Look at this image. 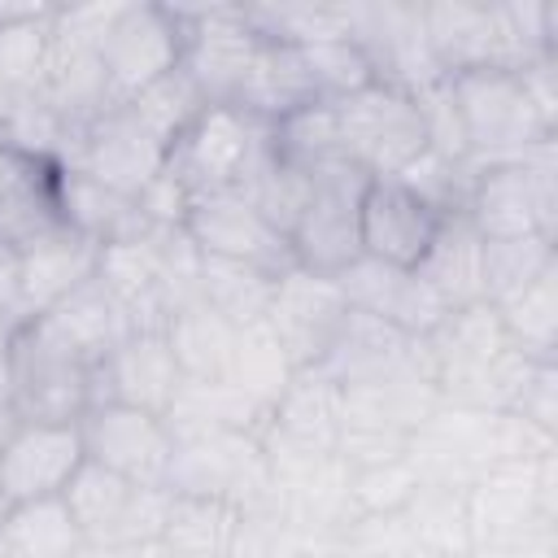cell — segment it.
I'll return each instance as SVG.
<instances>
[{
	"label": "cell",
	"instance_id": "6da1fadb",
	"mask_svg": "<svg viewBox=\"0 0 558 558\" xmlns=\"http://www.w3.org/2000/svg\"><path fill=\"white\" fill-rule=\"evenodd\" d=\"M449 96L466 135V166L519 161L532 148L554 144V118L532 100L519 70L449 74Z\"/></svg>",
	"mask_w": 558,
	"mask_h": 558
},
{
	"label": "cell",
	"instance_id": "7a4b0ae2",
	"mask_svg": "<svg viewBox=\"0 0 558 558\" xmlns=\"http://www.w3.org/2000/svg\"><path fill=\"white\" fill-rule=\"evenodd\" d=\"M4 371L13 388L17 423H78L92 405L96 366L83 362L48 318H26L13 327L4 349Z\"/></svg>",
	"mask_w": 558,
	"mask_h": 558
},
{
	"label": "cell",
	"instance_id": "3957f363",
	"mask_svg": "<svg viewBox=\"0 0 558 558\" xmlns=\"http://www.w3.org/2000/svg\"><path fill=\"white\" fill-rule=\"evenodd\" d=\"M340 157L357 166L366 179H397L410 161L427 153V131L414 96L397 83H366L340 100H331Z\"/></svg>",
	"mask_w": 558,
	"mask_h": 558
},
{
	"label": "cell",
	"instance_id": "277c9868",
	"mask_svg": "<svg viewBox=\"0 0 558 558\" xmlns=\"http://www.w3.org/2000/svg\"><path fill=\"white\" fill-rule=\"evenodd\" d=\"M266 157H270V122L235 105H209L174 140L166 166L192 196H205V192H240Z\"/></svg>",
	"mask_w": 558,
	"mask_h": 558
},
{
	"label": "cell",
	"instance_id": "5b68a950",
	"mask_svg": "<svg viewBox=\"0 0 558 558\" xmlns=\"http://www.w3.org/2000/svg\"><path fill=\"white\" fill-rule=\"evenodd\" d=\"M462 214L484 240H554V144H541L519 161L471 166Z\"/></svg>",
	"mask_w": 558,
	"mask_h": 558
},
{
	"label": "cell",
	"instance_id": "8992f818",
	"mask_svg": "<svg viewBox=\"0 0 558 558\" xmlns=\"http://www.w3.org/2000/svg\"><path fill=\"white\" fill-rule=\"evenodd\" d=\"M61 501L70 506L87 549L109 554V549L161 536L166 510H170V488L131 484L96 462H83L78 475L70 480V488L61 493Z\"/></svg>",
	"mask_w": 558,
	"mask_h": 558
},
{
	"label": "cell",
	"instance_id": "52a82bcc",
	"mask_svg": "<svg viewBox=\"0 0 558 558\" xmlns=\"http://www.w3.org/2000/svg\"><path fill=\"white\" fill-rule=\"evenodd\" d=\"M366 174L349 161H327L310 170V201L288 235L292 262L314 275H340L362 257L357 244V209H362Z\"/></svg>",
	"mask_w": 558,
	"mask_h": 558
},
{
	"label": "cell",
	"instance_id": "ba28073f",
	"mask_svg": "<svg viewBox=\"0 0 558 558\" xmlns=\"http://www.w3.org/2000/svg\"><path fill=\"white\" fill-rule=\"evenodd\" d=\"M109 100L126 105L135 92L179 70L183 61V17L174 4H118L105 35L96 39Z\"/></svg>",
	"mask_w": 558,
	"mask_h": 558
},
{
	"label": "cell",
	"instance_id": "9c48e42d",
	"mask_svg": "<svg viewBox=\"0 0 558 558\" xmlns=\"http://www.w3.org/2000/svg\"><path fill=\"white\" fill-rule=\"evenodd\" d=\"M78 436H83L87 462H96V466H105L131 484L170 488L174 427L166 414L135 410L122 401H96L83 410Z\"/></svg>",
	"mask_w": 558,
	"mask_h": 558
},
{
	"label": "cell",
	"instance_id": "30bf717a",
	"mask_svg": "<svg viewBox=\"0 0 558 558\" xmlns=\"http://www.w3.org/2000/svg\"><path fill=\"white\" fill-rule=\"evenodd\" d=\"M174 9L183 17L179 65L187 70V78L201 87L209 105H235L262 48V35L253 31L248 13L231 4H196V9L174 4Z\"/></svg>",
	"mask_w": 558,
	"mask_h": 558
},
{
	"label": "cell",
	"instance_id": "8fae6325",
	"mask_svg": "<svg viewBox=\"0 0 558 558\" xmlns=\"http://www.w3.org/2000/svg\"><path fill=\"white\" fill-rule=\"evenodd\" d=\"M61 166L135 201L166 170V148L135 122L126 105H109L92 122L70 131Z\"/></svg>",
	"mask_w": 558,
	"mask_h": 558
},
{
	"label": "cell",
	"instance_id": "7c38bea8",
	"mask_svg": "<svg viewBox=\"0 0 558 558\" xmlns=\"http://www.w3.org/2000/svg\"><path fill=\"white\" fill-rule=\"evenodd\" d=\"M344 314H349V301H344L336 275H314L305 266H288L275 275L266 327L275 331L292 371H314L323 362Z\"/></svg>",
	"mask_w": 558,
	"mask_h": 558
},
{
	"label": "cell",
	"instance_id": "4fadbf2b",
	"mask_svg": "<svg viewBox=\"0 0 558 558\" xmlns=\"http://www.w3.org/2000/svg\"><path fill=\"white\" fill-rule=\"evenodd\" d=\"M187 240L205 253V257H222V262H244L257 270H288L292 262V244L279 227H270L257 205L244 192H205L192 196L187 218H183Z\"/></svg>",
	"mask_w": 558,
	"mask_h": 558
},
{
	"label": "cell",
	"instance_id": "5bb4252c",
	"mask_svg": "<svg viewBox=\"0 0 558 558\" xmlns=\"http://www.w3.org/2000/svg\"><path fill=\"white\" fill-rule=\"evenodd\" d=\"M83 462L78 423H17L0 440V506L61 497Z\"/></svg>",
	"mask_w": 558,
	"mask_h": 558
},
{
	"label": "cell",
	"instance_id": "9a60e30c",
	"mask_svg": "<svg viewBox=\"0 0 558 558\" xmlns=\"http://www.w3.org/2000/svg\"><path fill=\"white\" fill-rule=\"evenodd\" d=\"M445 214L410 192L401 179H366L362 209H357V244L362 257L414 270L432 248Z\"/></svg>",
	"mask_w": 558,
	"mask_h": 558
},
{
	"label": "cell",
	"instance_id": "2e32d148",
	"mask_svg": "<svg viewBox=\"0 0 558 558\" xmlns=\"http://www.w3.org/2000/svg\"><path fill=\"white\" fill-rule=\"evenodd\" d=\"M349 310H362L371 318H384L392 323L397 331L423 340L432 336L453 310L418 279V270H405V266H388V262H375V257H357L349 262L340 275H336Z\"/></svg>",
	"mask_w": 558,
	"mask_h": 558
},
{
	"label": "cell",
	"instance_id": "e0dca14e",
	"mask_svg": "<svg viewBox=\"0 0 558 558\" xmlns=\"http://www.w3.org/2000/svg\"><path fill=\"white\" fill-rule=\"evenodd\" d=\"M179 388H183V371L174 362V349L166 340V331H131L100 366H96V379H92V405L96 401H122V405H135V410H153V414H166L174 410L179 401Z\"/></svg>",
	"mask_w": 558,
	"mask_h": 558
},
{
	"label": "cell",
	"instance_id": "ac0fdd59",
	"mask_svg": "<svg viewBox=\"0 0 558 558\" xmlns=\"http://www.w3.org/2000/svg\"><path fill=\"white\" fill-rule=\"evenodd\" d=\"M414 366H423V340L397 331L384 318L349 310L340 331H336V340H331V349L314 366V375L344 392V388H357V384L392 379V375L414 371Z\"/></svg>",
	"mask_w": 558,
	"mask_h": 558
},
{
	"label": "cell",
	"instance_id": "d6986e66",
	"mask_svg": "<svg viewBox=\"0 0 558 558\" xmlns=\"http://www.w3.org/2000/svg\"><path fill=\"white\" fill-rule=\"evenodd\" d=\"M22 266V314H48L57 301H65L74 288H83L100 266V244L78 235L74 227H52L39 240L17 248Z\"/></svg>",
	"mask_w": 558,
	"mask_h": 558
},
{
	"label": "cell",
	"instance_id": "ffe728a7",
	"mask_svg": "<svg viewBox=\"0 0 558 558\" xmlns=\"http://www.w3.org/2000/svg\"><path fill=\"white\" fill-rule=\"evenodd\" d=\"M52 227H61L57 166L0 140V240L22 248Z\"/></svg>",
	"mask_w": 558,
	"mask_h": 558
},
{
	"label": "cell",
	"instance_id": "44dd1931",
	"mask_svg": "<svg viewBox=\"0 0 558 558\" xmlns=\"http://www.w3.org/2000/svg\"><path fill=\"white\" fill-rule=\"evenodd\" d=\"M35 318H48V327L92 366H100L135 331L126 305L105 288L100 275H92L83 288H74L65 301H57L48 314H35Z\"/></svg>",
	"mask_w": 558,
	"mask_h": 558
},
{
	"label": "cell",
	"instance_id": "7402d4cb",
	"mask_svg": "<svg viewBox=\"0 0 558 558\" xmlns=\"http://www.w3.org/2000/svg\"><path fill=\"white\" fill-rule=\"evenodd\" d=\"M57 209H61L65 227H74L78 235H87L100 248L140 240L148 231L140 205L131 196H122L78 170H65V166H57Z\"/></svg>",
	"mask_w": 558,
	"mask_h": 558
},
{
	"label": "cell",
	"instance_id": "603a6c76",
	"mask_svg": "<svg viewBox=\"0 0 558 558\" xmlns=\"http://www.w3.org/2000/svg\"><path fill=\"white\" fill-rule=\"evenodd\" d=\"M480 266H484V235L466 222V214H445L432 248L423 253L414 270L449 310H466L484 301Z\"/></svg>",
	"mask_w": 558,
	"mask_h": 558
},
{
	"label": "cell",
	"instance_id": "cb8c5ba5",
	"mask_svg": "<svg viewBox=\"0 0 558 558\" xmlns=\"http://www.w3.org/2000/svg\"><path fill=\"white\" fill-rule=\"evenodd\" d=\"M170 349H174V362L183 371V379H196V384H209V379H231V357H235V336L240 327H231L218 310H209L201 296L179 305L170 314V323L161 327Z\"/></svg>",
	"mask_w": 558,
	"mask_h": 558
},
{
	"label": "cell",
	"instance_id": "d4e9b609",
	"mask_svg": "<svg viewBox=\"0 0 558 558\" xmlns=\"http://www.w3.org/2000/svg\"><path fill=\"white\" fill-rule=\"evenodd\" d=\"M4 558H87V541L61 497L0 510Z\"/></svg>",
	"mask_w": 558,
	"mask_h": 558
},
{
	"label": "cell",
	"instance_id": "484cf974",
	"mask_svg": "<svg viewBox=\"0 0 558 558\" xmlns=\"http://www.w3.org/2000/svg\"><path fill=\"white\" fill-rule=\"evenodd\" d=\"M240 527V506L196 493H170L161 545L170 558H231Z\"/></svg>",
	"mask_w": 558,
	"mask_h": 558
},
{
	"label": "cell",
	"instance_id": "4316f807",
	"mask_svg": "<svg viewBox=\"0 0 558 558\" xmlns=\"http://www.w3.org/2000/svg\"><path fill=\"white\" fill-rule=\"evenodd\" d=\"M270 292H275V275L270 270H257V266H244V262H222V257H205L201 253L196 296L209 310H218L231 327L266 323Z\"/></svg>",
	"mask_w": 558,
	"mask_h": 558
},
{
	"label": "cell",
	"instance_id": "83f0119b",
	"mask_svg": "<svg viewBox=\"0 0 558 558\" xmlns=\"http://www.w3.org/2000/svg\"><path fill=\"white\" fill-rule=\"evenodd\" d=\"M126 109L135 113V122L170 153L174 148V140L209 109V100L201 96V87L187 78V70L179 65V70H170V74H161L157 83H148L144 92H135L131 100H126Z\"/></svg>",
	"mask_w": 558,
	"mask_h": 558
},
{
	"label": "cell",
	"instance_id": "f1b7e54d",
	"mask_svg": "<svg viewBox=\"0 0 558 558\" xmlns=\"http://www.w3.org/2000/svg\"><path fill=\"white\" fill-rule=\"evenodd\" d=\"M506 336L514 340V349H523L527 357L545 362L554 357V336H558V262L532 279L519 296H510L506 305H493Z\"/></svg>",
	"mask_w": 558,
	"mask_h": 558
},
{
	"label": "cell",
	"instance_id": "f546056e",
	"mask_svg": "<svg viewBox=\"0 0 558 558\" xmlns=\"http://www.w3.org/2000/svg\"><path fill=\"white\" fill-rule=\"evenodd\" d=\"M554 240L549 235H519V240H484V305H506L519 296L532 279H541L554 266Z\"/></svg>",
	"mask_w": 558,
	"mask_h": 558
},
{
	"label": "cell",
	"instance_id": "4dcf8cb0",
	"mask_svg": "<svg viewBox=\"0 0 558 558\" xmlns=\"http://www.w3.org/2000/svg\"><path fill=\"white\" fill-rule=\"evenodd\" d=\"M292 362L288 353L279 349L275 331L266 323H253V327H240L235 336V357H231V384L244 388L253 401H262L266 410L283 397V388L292 384Z\"/></svg>",
	"mask_w": 558,
	"mask_h": 558
},
{
	"label": "cell",
	"instance_id": "1f68e13d",
	"mask_svg": "<svg viewBox=\"0 0 558 558\" xmlns=\"http://www.w3.org/2000/svg\"><path fill=\"white\" fill-rule=\"evenodd\" d=\"M270 148H275V157H283V161H292L301 170H318L327 161H344L331 100H314V105H301L288 118H279L270 126Z\"/></svg>",
	"mask_w": 558,
	"mask_h": 558
},
{
	"label": "cell",
	"instance_id": "d6a6232c",
	"mask_svg": "<svg viewBox=\"0 0 558 558\" xmlns=\"http://www.w3.org/2000/svg\"><path fill=\"white\" fill-rule=\"evenodd\" d=\"M240 192L257 205V214L270 227H279L283 235H292V227H296V218H301V209L310 201V170L275 157V148H270V157L257 166V174Z\"/></svg>",
	"mask_w": 558,
	"mask_h": 558
},
{
	"label": "cell",
	"instance_id": "836d02e7",
	"mask_svg": "<svg viewBox=\"0 0 558 558\" xmlns=\"http://www.w3.org/2000/svg\"><path fill=\"white\" fill-rule=\"evenodd\" d=\"M301 52H305L318 100H340V96L375 83V65L366 61V52L353 39H327V44H310Z\"/></svg>",
	"mask_w": 558,
	"mask_h": 558
},
{
	"label": "cell",
	"instance_id": "e575fe53",
	"mask_svg": "<svg viewBox=\"0 0 558 558\" xmlns=\"http://www.w3.org/2000/svg\"><path fill=\"white\" fill-rule=\"evenodd\" d=\"M0 318H9L13 327L26 323L22 314V266H17V248L0 240Z\"/></svg>",
	"mask_w": 558,
	"mask_h": 558
},
{
	"label": "cell",
	"instance_id": "d590c367",
	"mask_svg": "<svg viewBox=\"0 0 558 558\" xmlns=\"http://www.w3.org/2000/svg\"><path fill=\"white\" fill-rule=\"evenodd\" d=\"M105 558H170V549L161 545V536H153V541H135V545H122V549H109Z\"/></svg>",
	"mask_w": 558,
	"mask_h": 558
},
{
	"label": "cell",
	"instance_id": "8d00e7d4",
	"mask_svg": "<svg viewBox=\"0 0 558 558\" xmlns=\"http://www.w3.org/2000/svg\"><path fill=\"white\" fill-rule=\"evenodd\" d=\"M9 336H13V323L0 318V357H4V349H9Z\"/></svg>",
	"mask_w": 558,
	"mask_h": 558
},
{
	"label": "cell",
	"instance_id": "74e56055",
	"mask_svg": "<svg viewBox=\"0 0 558 558\" xmlns=\"http://www.w3.org/2000/svg\"><path fill=\"white\" fill-rule=\"evenodd\" d=\"M9 109H13V96L0 87V126H4V118H9Z\"/></svg>",
	"mask_w": 558,
	"mask_h": 558
},
{
	"label": "cell",
	"instance_id": "f35d334b",
	"mask_svg": "<svg viewBox=\"0 0 558 558\" xmlns=\"http://www.w3.org/2000/svg\"><path fill=\"white\" fill-rule=\"evenodd\" d=\"M0 558H4V545H0Z\"/></svg>",
	"mask_w": 558,
	"mask_h": 558
},
{
	"label": "cell",
	"instance_id": "ab89813d",
	"mask_svg": "<svg viewBox=\"0 0 558 558\" xmlns=\"http://www.w3.org/2000/svg\"><path fill=\"white\" fill-rule=\"evenodd\" d=\"M0 510H4V506H0Z\"/></svg>",
	"mask_w": 558,
	"mask_h": 558
}]
</instances>
